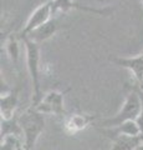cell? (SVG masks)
I'll use <instances>...</instances> for the list:
<instances>
[{
  "label": "cell",
  "mask_w": 143,
  "mask_h": 150,
  "mask_svg": "<svg viewBox=\"0 0 143 150\" xmlns=\"http://www.w3.org/2000/svg\"><path fill=\"white\" fill-rule=\"evenodd\" d=\"M45 114L40 112L36 108L29 109L17 115V120L24 137V150H34L35 144L45 129Z\"/></svg>",
  "instance_id": "1"
},
{
  "label": "cell",
  "mask_w": 143,
  "mask_h": 150,
  "mask_svg": "<svg viewBox=\"0 0 143 150\" xmlns=\"http://www.w3.org/2000/svg\"><path fill=\"white\" fill-rule=\"evenodd\" d=\"M25 46L26 54V67L29 71L31 84H33V104L31 106H36L43 99L41 93V83H40V44L35 43L29 38H20Z\"/></svg>",
  "instance_id": "2"
},
{
  "label": "cell",
  "mask_w": 143,
  "mask_h": 150,
  "mask_svg": "<svg viewBox=\"0 0 143 150\" xmlns=\"http://www.w3.org/2000/svg\"><path fill=\"white\" fill-rule=\"evenodd\" d=\"M141 106H142V101H141V95H140V90H132L124 99L122 108L116 115H113L112 118L108 119H103L101 120V128H112V126H117L119 124L124 123L128 120H136L140 115L141 111Z\"/></svg>",
  "instance_id": "3"
},
{
  "label": "cell",
  "mask_w": 143,
  "mask_h": 150,
  "mask_svg": "<svg viewBox=\"0 0 143 150\" xmlns=\"http://www.w3.org/2000/svg\"><path fill=\"white\" fill-rule=\"evenodd\" d=\"M52 3L51 0L44 3L43 5H40L31 13V15L26 20L24 28H22L21 33L19 34V38L27 36L30 33H33L35 29H38L41 25H44L45 23H47L50 19H52Z\"/></svg>",
  "instance_id": "4"
},
{
  "label": "cell",
  "mask_w": 143,
  "mask_h": 150,
  "mask_svg": "<svg viewBox=\"0 0 143 150\" xmlns=\"http://www.w3.org/2000/svg\"><path fill=\"white\" fill-rule=\"evenodd\" d=\"M63 96H65V93L52 90L46 94L39 104L34 108H36L43 114H52L56 116H63L65 115Z\"/></svg>",
  "instance_id": "5"
},
{
  "label": "cell",
  "mask_w": 143,
  "mask_h": 150,
  "mask_svg": "<svg viewBox=\"0 0 143 150\" xmlns=\"http://www.w3.org/2000/svg\"><path fill=\"white\" fill-rule=\"evenodd\" d=\"M52 3V14L57 13H62L66 14L70 10H80V11H85V13H90V14H97V15H110L112 10L111 9H96L89 5H85V4L77 3L75 0H51Z\"/></svg>",
  "instance_id": "6"
},
{
  "label": "cell",
  "mask_w": 143,
  "mask_h": 150,
  "mask_svg": "<svg viewBox=\"0 0 143 150\" xmlns=\"http://www.w3.org/2000/svg\"><path fill=\"white\" fill-rule=\"evenodd\" d=\"M113 64L130 70L135 76L138 88L143 91V53L130 58H110Z\"/></svg>",
  "instance_id": "7"
},
{
  "label": "cell",
  "mask_w": 143,
  "mask_h": 150,
  "mask_svg": "<svg viewBox=\"0 0 143 150\" xmlns=\"http://www.w3.org/2000/svg\"><path fill=\"white\" fill-rule=\"evenodd\" d=\"M98 131L106 138L112 140L119 135H130V137H140L141 130L136 120H128L112 128H98ZM142 137V135H141Z\"/></svg>",
  "instance_id": "8"
},
{
  "label": "cell",
  "mask_w": 143,
  "mask_h": 150,
  "mask_svg": "<svg viewBox=\"0 0 143 150\" xmlns=\"http://www.w3.org/2000/svg\"><path fill=\"white\" fill-rule=\"evenodd\" d=\"M19 105V89L15 88L9 93L1 94L0 99V112H1V119H13L15 118V111Z\"/></svg>",
  "instance_id": "9"
},
{
  "label": "cell",
  "mask_w": 143,
  "mask_h": 150,
  "mask_svg": "<svg viewBox=\"0 0 143 150\" xmlns=\"http://www.w3.org/2000/svg\"><path fill=\"white\" fill-rule=\"evenodd\" d=\"M59 29H60V24H59L57 19L52 18V19H50L47 23H45L44 25H41L38 29H35L33 33H30L26 38H29V39H31L38 44H41V43H44V41L49 40L50 38H52L59 31Z\"/></svg>",
  "instance_id": "10"
},
{
  "label": "cell",
  "mask_w": 143,
  "mask_h": 150,
  "mask_svg": "<svg viewBox=\"0 0 143 150\" xmlns=\"http://www.w3.org/2000/svg\"><path fill=\"white\" fill-rule=\"evenodd\" d=\"M143 143V137H130V135H119L111 140L110 150H136Z\"/></svg>",
  "instance_id": "11"
},
{
  "label": "cell",
  "mask_w": 143,
  "mask_h": 150,
  "mask_svg": "<svg viewBox=\"0 0 143 150\" xmlns=\"http://www.w3.org/2000/svg\"><path fill=\"white\" fill-rule=\"evenodd\" d=\"M5 50L11 60L13 65L16 69L19 68V59H20V46H19V38L16 35H10L5 41Z\"/></svg>",
  "instance_id": "12"
},
{
  "label": "cell",
  "mask_w": 143,
  "mask_h": 150,
  "mask_svg": "<svg viewBox=\"0 0 143 150\" xmlns=\"http://www.w3.org/2000/svg\"><path fill=\"white\" fill-rule=\"evenodd\" d=\"M8 135H15V137L20 138V135H22L21 126L17 120V116L13 119H1V138H5Z\"/></svg>",
  "instance_id": "13"
},
{
  "label": "cell",
  "mask_w": 143,
  "mask_h": 150,
  "mask_svg": "<svg viewBox=\"0 0 143 150\" xmlns=\"http://www.w3.org/2000/svg\"><path fill=\"white\" fill-rule=\"evenodd\" d=\"M92 120H93L92 116L84 115V114H75V115H72L67 119L66 126L71 128L72 133H73V131H78V130L85 129L87 125H90V123Z\"/></svg>",
  "instance_id": "14"
},
{
  "label": "cell",
  "mask_w": 143,
  "mask_h": 150,
  "mask_svg": "<svg viewBox=\"0 0 143 150\" xmlns=\"http://www.w3.org/2000/svg\"><path fill=\"white\" fill-rule=\"evenodd\" d=\"M0 150H24V144H21L19 138L15 135H8L5 138H1Z\"/></svg>",
  "instance_id": "15"
},
{
  "label": "cell",
  "mask_w": 143,
  "mask_h": 150,
  "mask_svg": "<svg viewBox=\"0 0 143 150\" xmlns=\"http://www.w3.org/2000/svg\"><path fill=\"white\" fill-rule=\"evenodd\" d=\"M138 90H140V95H141V101H142V106H141V111H140V115H138V118L136 119L138 126H140V130H141V135L143 137V91L141 90L140 88H138Z\"/></svg>",
  "instance_id": "16"
},
{
  "label": "cell",
  "mask_w": 143,
  "mask_h": 150,
  "mask_svg": "<svg viewBox=\"0 0 143 150\" xmlns=\"http://www.w3.org/2000/svg\"><path fill=\"white\" fill-rule=\"evenodd\" d=\"M136 150H143V143H142V144H141L140 146H138V148H137Z\"/></svg>",
  "instance_id": "17"
},
{
  "label": "cell",
  "mask_w": 143,
  "mask_h": 150,
  "mask_svg": "<svg viewBox=\"0 0 143 150\" xmlns=\"http://www.w3.org/2000/svg\"><path fill=\"white\" fill-rule=\"evenodd\" d=\"M141 1H142V4H143V0H141Z\"/></svg>",
  "instance_id": "18"
}]
</instances>
